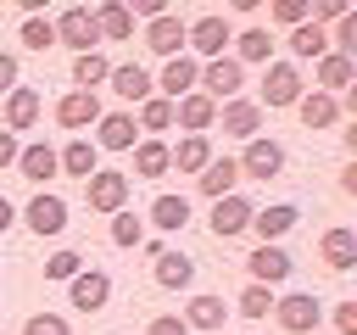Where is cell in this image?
Here are the masks:
<instances>
[{"instance_id":"obj_31","label":"cell","mask_w":357,"mask_h":335,"mask_svg":"<svg viewBox=\"0 0 357 335\" xmlns=\"http://www.w3.org/2000/svg\"><path fill=\"white\" fill-rule=\"evenodd\" d=\"M95 28H100V39H128V34H134V17H128L123 0H106V6L95 11Z\"/></svg>"},{"instance_id":"obj_41","label":"cell","mask_w":357,"mask_h":335,"mask_svg":"<svg viewBox=\"0 0 357 335\" xmlns=\"http://www.w3.org/2000/svg\"><path fill=\"white\" fill-rule=\"evenodd\" d=\"M22 335H73V329H67L61 313H33V318L22 324Z\"/></svg>"},{"instance_id":"obj_38","label":"cell","mask_w":357,"mask_h":335,"mask_svg":"<svg viewBox=\"0 0 357 335\" xmlns=\"http://www.w3.org/2000/svg\"><path fill=\"white\" fill-rule=\"evenodd\" d=\"M273 313V290L268 285H245L240 290V318H268Z\"/></svg>"},{"instance_id":"obj_28","label":"cell","mask_w":357,"mask_h":335,"mask_svg":"<svg viewBox=\"0 0 357 335\" xmlns=\"http://www.w3.org/2000/svg\"><path fill=\"white\" fill-rule=\"evenodd\" d=\"M329 50V34L318 28V22H301V28H290V56L296 61H318Z\"/></svg>"},{"instance_id":"obj_22","label":"cell","mask_w":357,"mask_h":335,"mask_svg":"<svg viewBox=\"0 0 357 335\" xmlns=\"http://www.w3.org/2000/svg\"><path fill=\"white\" fill-rule=\"evenodd\" d=\"M195 78H201V61H195V56H173V61L162 67V89H167V100H184V95L195 89Z\"/></svg>"},{"instance_id":"obj_47","label":"cell","mask_w":357,"mask_h":335,"mask_svg":"<svg viewBox=\"0 0 357 335\" xmlns=\"http://www.w3.org/2000/svg\"><path fill=\"white\" fill-rule=\"evenodd\" d=\"M17 151H22V145H17V134H6V128H0V168H11V162H17Z\"/></svg>"},{"instance_id":"obj_32","label":"cell","mask_w":357,"mask_h":335,"mask_svg":"<svg viewBox=\"0 0 357 335\" xmlns=\"http://www.w3.org/2000/svg\"><path fill=\"white\" fill-rule=\"evenodd\" d=\"M229 45H234V61H240V67H245V61H268V50H273L268 28H245V34H234Z\"/></svg>"},{"instance_id":"obj_18","label":"cell","mask_w":357,"mask_h":335,"mask_svg":"<svg viewBox=\"0 0 357 335\" xmlns=\"http://www.w3.org/2000/svg\"><path fill=\"white\" fill-rule=\"evenodd\" d=\"M245 274H251V285H279V279L290 274L284 246H257V251L245 257Z\"/></svg>"},{"instance_id":"obj_14","label":"cell","mask_w":357,"mask_h":335,"mask_svg":"<svg viewBox=\"0 0 357 335\" xmlns=\"http://www.w3.org/2000/svg\"><path fill=\"white\" fill-rule=\"evenodd\" d=\"M301 223V212L290 207V201H279V207H262V212H251V229L262 234V246H279L290 229Z\"/></svg>"},{"instance_id":"obj_19","label":"cell","mask_w":357,"mask_h":335,"mask_svg":"<svg viewBox=\"0 0 357 335\" xmlns=\"http://www.w3.org/2000/svg\"><path fill=\"white\" fill-rule=\"evenodd\" d=\"M212 162V140L206 134H184L178 145H167V168H178V173H201Z\"/></svg>"},{"instance_id":"obj_42","label":"cell","mask_w":357,"mask_h":335,"mask_svg":"<svg viewBox=\"0 0 357 335\" xmlns=\"http://www.w3.org/2000/svg\"><path fill=\"white\" fill-rule=\"evenodd\" d=\"M307 17H312L318 28H324V22H340V17H346V0H312Z\"/></svg>"},{"instance_id":"obj_30","label":"cell","mask_w":357,"mask_h":335,"mask_svg":"<svg viewBox=\"0 0 357 335\" xmlns=\"http://www.w3.org/2000/svg\"><path fill=\"white\" fill-rule=\"evenodd\" d=\"M151 223H156L162 234L184 229V223H190V201H184V195H156V201H151Z\"/></svg>"},{"instance_id":"obj_10","label":"cell","mask_w":357,"mask_h":335,"mask_svg":"<svg viewBox=\"0 0 357 335\" xmlns=\"http://www.w3.org/2000/svg\"><path fill=\"white\" fill-rule=\"evenodd\" d=\"M67 296H73L78 313H100V307L112 302V279H106V268H84L78 279H67Z\"/></svg>"},{"instance_id":"obj_24","label":"cell","mask_w":357,"mask_h":335,"mask_svg":"<svg viewBox=\"0 0 357 335\" xmlns=\"http://www.w3.org/2000/svg\"><path fill=\"white\" fill-rule=\"evenodd\" d=\"M106 84H112L123 100H139V106H145V100H151V89H156L145 67H112V73H106Z\"/></svg>"},{"instance_id":"obj_33","label":"cell","mask_w":357,"mask_h":335,"mask_svg":"<svg viewBox=\"0 0 357 335\" xmlns=\"http://www.w3.org/2000/svg\"><path fill=\"white\" fill-rule=\"evenodd\" d=\"M134 173L139 179H162L167 173V145L162 140H139L134 145Z\"/></svg>"},{"instance_id":"obj_5","label":"cell","mask_w":357,"mask_h":335,"mask_svg":"<svg viewBox=\"0 0 357 335\" xmlns=\"http://www.w3.org/2000/svg\"><path fill=\"white\" fill-rule=\"evenodd\" d=\"M229 39H234V34H229V22H223L218 11H212V17H195V22L184 28V45H190V50H195L201 61H218Z\"/></svg>"},{"instance_id":"obj_20","label":"cell","mask_w":357,"mask_h":335,"mask_svg":"<svg viewBox=\"0 0 357 335\" xmlns=\"http://www.w3.org/2000/svg\"><path fill=\"white\" fill-rule=\"evenodd\" d=\"M351 84H357V61L340 50H324L318 56V89L329 95V89H351Z\"/></svg>"},{"instance_id":"obj_23","label":"cell","mask_w":357,"mask_h":335,"mask_svg":"<svg viewBox=\"0 0 357 335\" xmlns=\"http://www.w3.org/2000/svg\"><path fill=\"white\" fill-rule=\"evenodd\" d=\"M39 123V89H11L6 95V134H22Z\"/></svg>"},{"instance_id":"obj_9","label":"cell","mask_w":357,"mask_h":335,"mask_svg":"<svg viewBox=\"0 0 357 335\" xmlns=\"http://www.w3.org/2000/svg\"><path fill=\"white\" fill-rule=\"evenodd\" d=\"M22 223H28L33 234H61V229H67V201L50 195V190H39V195L22 207Z\"/></svg>"},{"instance_id":"obj_46","label":"cell","mask_w":357,"mask_h":335,"mask_svg":"<svg viewBox=\"0 0 357 335\" xmlns=\"http://www.w3.org/2000/svg\"><path fill=\"white\" fill-rule=\"evenodd\" d=\"M0 89H6V95L17 89V56H0Z\"/></svg>"},{"instance_id":"obj_16","label":"cell","mask_w":357,"mask_h":335,"mask_svg":"<svg viewBox=\"0 0 357 335\" xmlns=\"http://www.w3.org/2000/svg\"><path fill=\"white\" fill-rule=\"evenodd\" d=\"M134 134H139V128H134V112H106V117H100V134H95L89 145H95V151H134Z\"/></svg>"},{"instance_id":"obj_4","label":"cell","mask_w":357,"mask_h":335,"mask_svg":"<svg viewBox=\"0 0 357 335\" xmlns=\"http://www.w3.org/2000/svg\"><path fill=\"white\" fill-rule=\"evenodd\" d=\"M301 67L296 61H268V73H262V100L257 106H296L301 100Z\"/></svg>"},{"instance_id":"obj_27","label":"cell","mask_w":357,"mask_h":335,"mask_svg":"<svg viewBox=\"0 0 357 335\" xmlns=\"http://www.w3.org/2000/svg\"><path fill=\"white\" fill-rule=\"evenodd\" d=\"M223 318H229L223 296H190V307H184V329H218Z\"/></svg>"},{"instance_id":"obj_26","label":"cell","mask_w":357,"mask_h":335,"mask_svg":"<svg viewBox=\"0 0 357 335\" xmlns=\"http://www.w3.org/2000/svg\"><path fill=\"white\" fill-rule=\"evenodd\" d=\"M190 279H195V262H190L184 251H162V257H156V285H162V290H184Z\"/></svg>"},{"instance_id":"obj_8","label":"cell","mask_w":357,"mask_h":335,"mask_svg":"<svg viewBox=\"0 0 357 335\" xmlns=\"http://www.w3.org/2000/svg\"><path fill=\"white\" fill-rule=\"evenodd\" d=\"M84 190H89V212H123L128 207V173H95V179H84Z\"/></svg>"},{"instance_id":"obj_48","label":"cell","mask_w":357,"mask_h":335,"mask_svg":"<svg viewBox=\"0 0 357 335\" xmlns=\"http://www.w3.org/2000/svg\"><path fill=\"white\" fill-rule=\"evenodd\" d=\"M340 190H346V195H357V162H346V173H340Z\"/></svg>"},{"instance_id":"obj_17","label":"cell","mask_w":357,"mask_h":335,"mask_svg":"<svg viewBox=\"0 0 357 335\" xmlns=\"http://www.w3.org/2000/svg\"><path fill=\"white\" fill-rule=\"evenodd\" d=\"M234 184H240V168H234V156H212V162L201 168V179H195V190H201V195H212V201L234 195Z\"/></svg>"},{"instance_id":"obj_43","label":"cell","mask_w":357,"mask_h":335,"mask_svg":"<svg viewBox=\"0 0 357 335\" xmlns=\"http://www.w3.org/2000/svg\"><path fill=\"white\" fill-rule=\"evenodd\" d=\"M273 17H279L284 28H301V22H307V0H273Z\"/></svg>"},{"instance_id":"obj_40","label":"cell","mask_w":357,"mask_h":335,"mask_svg":"<svg viewBox=\"0 0 357 335\" xmlns=\"http://www.w3.org/2000/svg\"><path fill=\"white\" fill-rule=\"evenodd\" d=\"M84 274V257L78 251H56V257H45V279H78Z\"/></svg>"},{"instance_id":"obj_34","label":"cell","mask_w":357,"mask_h":335,"mask_svg":"<svg viewBox=\"0 0 357 335\" xmlns=\"http://www.w3.org/2000/svg\"><path fill=\"white\" fill-rule=\"evenodd\" d=\"M106 73H112V61H106L100 50L73 56V78H78V89H89V95H95V84H106Z\"/></svg>"},{"instance_id":"obj_11","label":"cell","mask_w":357,"mask_h":335,"mask_svg":"<svg viewBox=\"0 0 357 335\" xmlns=\"http://www.w3.org/2000/svg\"><path fill=\"white\" fill-rule=\"evenodd\" d=\"M251 201L245 195H223V201H212V218H206V229L218 234V240H229V234H240V229H251Z\"/></svg>"},{"instance_id":"obj_12","label":"cell","mask_w":357,"mask_h":335,"mask_svg":"<svg viewBox=\"0 0 357 335\" xmlns=\"http://www.w3.org/2000/svg\"><path fill=\"white\" fill-rule=\"evenodd\" d=\"M56 123H61V128H89V123H100V95L67 89V95L56 100Z\"/></svg>"},{"instance_id":"obj_21","label":"cell","mask_w":357,"mask_h":335,"mask_svg":"<svg viewBox=\"0 0 357 335\" xmlns=\"http://www.w3.org/2000/svg\"><path fill=\"white\" fill-rule=\"evenodd\" d=\"M223 134H240V140H257V128H262V106L257 100H223Z\"/></svg>"},{"instance_id":"obj_7","label":"cell","mask_w":357,"mask_h":335,"mask_svg":"<svg viewBox=\"0 0 357 335\" xmlns=\"http://www.w3.org/2000/svg\"><path fill=\"white\" fill-rule=\"evenodd\" d=\"M184 28H190V22H184V17H173V11H167V17H156V22H145V50H151V56H162V61L184 56Z\"/></svg>"},{"instance_id":"obj_13","label":"cell","mask_w":357,"mask_h":335,"mask_svg":"<svg viewBox=\"0 0 357 335\" xmlns=\"http://www.w3.org/2000/svg\"><path fill=\"white\" fill-rule=\"evenodd\" d=\"M173 123L190 128V134H206V128L218 123V100H206L201 89H190L184 100H173Z\"/></svg>"},{"instance_id":"obj_15","label":"cell","mask_w":357,"mask_h":335,"mask_svg":"<svg viewBox=\"0 0 357 335\" xmlns=\"http://www.w3.org/2000/svg\"><path fill=\"white\" fill-rule=\"evenodd\" d=\"M318 257L329 262V274H346V268L357 262V234H351L346 223H335V229H324V240H318Z\"/></svg>"},{"instance_id":"obj_36","label":"cell","mask_w":357,"mask_h":335,"mask_svg":"<svg viewBox=\"0 0 357 335\" xmlns=\"http://www.w3.org/2000/svg\"><path fill=\"white\" fill-rule=\"evenodd\" d=\"M134 128H145V134L173 128V100H167V95H151V100L139 106V123H134Z\"/></svg>"},{"instance_id":"obj_37","label":"cell","mask_w":357,"mask_h":335,"mask_svg":"<svg viewBox=\"0 0 357 335\" xmlns=\"http://www.w3.org/2000/svg\"><path fill=\"white\" fill-rule=\"evenodd\" d=\"M145 240V223L123 207V212H112V246H139Z\"/></svg>"},{"instance_id":"obj_1","label":"cell","mask_w":357,"mask_h":335,"mask_svg":"<svg viewBox=\"0 0 357 335\" xmlns=\"http://www.w3.org/2000/svg\"><path fill=\"white\" fill-rule=\"evenodd\" d=\"M240 84H245V67H240L234 56L201 61V78H195V89H201L206 100H240Z\"/></svg>"},{"instance_id":"obj_49","label":"cell","mask_w":357,"mask_h":335,"mask_svg":"<svg viewBox=\"0 0 357 335\" xmlns=\"http://www.w3.org/2000/svg\"><path fill=\"white\" fill-rule=\"evenodd\" d=\"M11 218H17V207H11V201H6V195H0V234H6V229H11Z\"/></svg>"},{"instance_id":"obj_25","label":"cell","mask_w":357,"mask_h":335,"mask_svg":"<svg viewBox=\"0 0 357 335\" xmlns=\"http://www.w3.org/2000/svg\"><path fill=\"white\" fill-rule=\"evenodd\" d=\"M296 112H301V123H307V128H329V123L340 117V100H335V95H324V89H312V95H301V100H296Z\"/></svg>"},{"instance_id":"obj_6","label":"cell","mask_w":357,"mask_h":335,"mask_svg":"<svg viewBox=\"0 0 357 335\" xmlns=\"http://www.w3.org/2000/svg\"><path fill=\"white\" fill-rule=\"evenodd\" d=\"M234 168H240V179H279V173H284V145H279V140H262V134H257V140L245 145V156H240Z\"/></svg>"},{"instance_id":"obj_29","label":"cell","mask_w":357,"mask_h":335,"mask_svg":"<svg viewBox=\"0 0 357 335\" xmlns=\"http://www.w3.org/2000/svg\"><path fill=\"white\" fill-rule=\"evenodd\" d=\"M95 162H100V151H95L89 140H73V145H67V151L56 156V168H67L73 179H95V173H100Z\"/></svg>"},{"instance_id":"obj_45","label":"cell","mask_w":357,"mask_h":335,"mask_svg":"<svg viewBox=\"0 0 357 335\" xmlns=\"http://www.w3.org/2000/svg\"><path fill=\"white\" fill-rule=\"evenodd\" d=\"M335 329L340 335H357V302H340L335 307Z\"/></svg>"},{"instance_id":"obj_3","label":"cell","mask_w":357,"mask_h":335,"mask_svg":"<svg viewBox=\"0 0 357 335\" xmlns=\"http://www.w3.org/2000/svg\"><path fill=\"white\" fill-rule=\"evenodd\" d=\"M50 28H56V45H73L78 56H89V50L100 45V28H95V11H89V6H67Z\"/></svg>"},{"instance_id":"obj_35","label":"cell","mask_w":357,"mask_h":335,"mask_svg":"<svg viewBox=\"0 0 357 335\" xmlns=\"http://www.w3.org/2000/svg\"><path fill=\"white\" fill-rule=\"evenodd\" d=\"M17 168H22V179H50L56 173V151L50 145H22L17 151Z\"/></svg>"},{"instance_id":"obj_2","label":"cell","mask_w":357,"mask_h":335,"mask_svg":"<svg viewBox=\"0 0 357 335\" xmlns=\"http://www.w3.org/2000/svg\"><path fill=\"white\" fill-rule=\"evenodd\" d=\"M273 318H279V329H284V335H307V329H318L324 302H318L312 290H290V296H279V302H273Z\"/></svg>"},{"instance_id":"obj_44","label":"cell","mask_w":357,"mask_h":335,"mask_svg":"<svg viewBox=\"0 0 357 335\" xmlns=\"http://www.w3.org/2000/svg\"><path fill=\"white\" fill-rule=\"evenodd\" d=\"M145 335H190V329H184V318H178V313H156V318L145 324Z\"/></svg>"},{"instance_id":"obj_39","label":"cell","mask_w":357,"mask_h":335,"mask_svg":"<svg viewBox=\"0 0 357 335\" xmlns=\"http://www.w3.org/2000/svg\"><path fill=\"white\" fill-rule=\"evenodd\" d=\"M22 45H28V50H50V45H56V28H50L45 17H22Z\"/></svg>"}]
</instances>
